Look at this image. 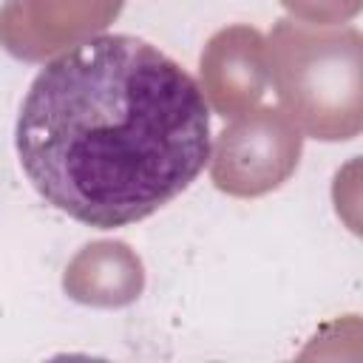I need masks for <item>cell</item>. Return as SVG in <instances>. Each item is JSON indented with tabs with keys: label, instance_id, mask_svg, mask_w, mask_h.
<instances>
[{
	"label": "cell",
	"instance_id": "cell-1",
	"mask_svg": "<svg viewBox=\"0 0 363 363\" xmlns=\"http://www.w3.org/2000/svg\"><path fill=\"white\" fill-rule=\"evenodd\" d=\"M14 145L51 207L113 230L196 182L213 147L210 108L199 82L156 45L94 34L34 77Z\"/></svg>",
	"mask_w": 363,
	"mask_h": 363
},
{
	"label": "cell",
	"instance_id": "cell-2",
	"mask_svg": "<svg viewBox=\"0 0 363 363\" xmlns=\"http://www.w3.org/2000/svg\"><path fill=\"white\" fill-rule=\"evenodd\" d=\"M267 65L281 111L301 133L323 142L360 133L363 37L357 28L278 20L267 40Z\"/></svg>",
	"mask_w": 363,
	"mask_h": 363
},
{
	"label": "cell",
	"instance_id": "cell-3",
	"mask_svg": "<svg viewBox=\"0 0 363 363\" xmlns=\"http://www.w3.org/2000/svg\"><path fill=\"white\" fill-rule=\"evenodd\" d=\"M303 136L278 108H252L218 133L210 147L213 184L230 196L252 199L281 187L298 167Z\"/></svg>",
	"mask_w": 363,
	"mask_h": 363
},
{
	"label": "cell",
	"instance_id": "cell-4",
	"mask_svg": "<svg viewBox=\"0 0 363 363\" xmlns=\"http://www.w3.org/2000/svg\"><path fill=\"white\" fill-rule=\"evenodd\" d=\"M125 0H6L0 45L26 62H40L102 31Z\"/></svg>",
	"mask_w": 363,
	"mask_h": 363
},
{
	"label": "cell",
	"instance_id": "cell-5",
	"mask_svg": "<svg viewBox=\"0 0 363 363\" xmlns=\"http://www.w3.org/2000/svg\"><path fill=\"white\" fill-rule=\"evenodd\" d=\"M201 94L216 113L252 111L269 85L267 40L250 26H230L210 37L201 51Z\"/></svg>",
	"mask_w": 363,
	"mask_h": 363
},
{
	"label": "cell",
	"instance_id": "cell-6",
	"mask_svg": "<svg viewBox=\"0 0 363 363\" xmlns=\"http://www.w3.org/2000/svg\"><path fill=\"white\" fill-rule=\"evenodd\" d=\"M65 292L88 306H125L139 298L145 269L122 241H94L82 247L62 275Z\"/></svg>",
	"mask_w": 363,
	"mask_h": 363
},
{
	"label": "cell",
	"instance_id": "cell-7",
	"mask_svg": "<svg viewBox=\"0 0 363 363\" xmlns=\"http://www.w3.org/2000/svg\"><path fill=\"white\" fill-rule=\"evenodd\" d=\"M281 6L301 23H312V26H337V23H349L363 0H281Z\"/></svg>",
	"mask_w": 363,
	"mask_h": 363
}]
</instances>
